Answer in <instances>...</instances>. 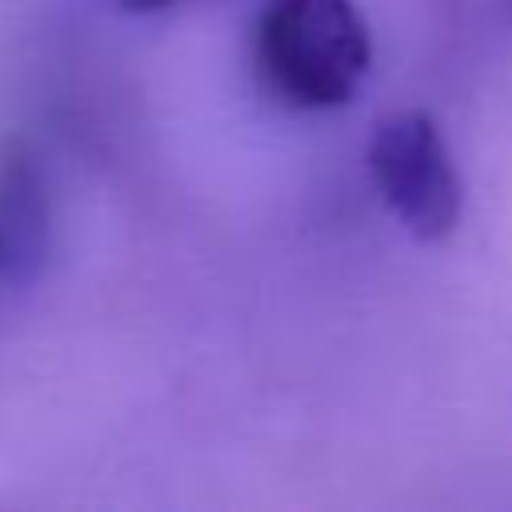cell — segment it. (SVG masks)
Instances as JSON below:
<instances>
[{
  "label": "cell",
  "instance_id": "obj_1",
  "mask_svg": "<svg viewBox=\"0 0 512 512\" xmlns=\"http://www.w3.org/2000/svg\"><path fill=\"white\" fill-rule=\"evenodd\" d=\"M256 64L288 104H348L372 64V36L352 0H268L256 16Z\"/></svg>",
  "mask_w": 512,
  "mask_h": 512
},
{
  "label": "cell",
  "instance_id": "obj_2",
  "mask_svg": "<svg viewBox=\"0 0 512 512\" xmlns=\"http://www.w3.org/2000/svg\"><path fill=\"white\" fill-rule=\"evenodd\" d=\"M368 172L416 240L440 244L456 232L464 212V184L440 124L428 112L400 108L384 116L368 140Z\"/></svg>",
  "mask_w": 512,
  "mask_h": 512
},
{
  "label": "cell",
  "instance_id": "obj_3",
  "mask_svg": "<svg viewBox=\"0 0 512 512\" xmlns=\"http://www.w3.org/2000/svg\"><path fill=\"white\" fill-rule=\"evenodd\" d=\"M52 244V184L24 136L0 144V292L28 288Z\"/></svg>",
  "mask_w": 512,
  "mask_h": 512
},
{
  "label": "cell",
  "instance_id": "obj_4",
  "mask_svg": "<svg viewBox=\"0 0 512 512\" xmlns=\"http://www.w3.org/2000/svg\"><path fill=\"white\" fill-rule=\"evenodd\" d=\"M180 4H192V0H120V8H128V12H164V8H180Z\"/></svg>",
  "mask_w": 512,
  "mask_h": 512
},
{
  "label": "cell",
  "instance_id": "obj_5",
  "mask_svg": "<svg viewBox=\"0 0 512 512\" xmlns=\"http://www.w3.org/2000/svg\"><path fill=\"white\" fill-rule=\"evenodd\" d=\"M508 16H512V0H508Z\"/></svg>",
  "mask_w": 512,
  "mask_h": 512
}]
</instances>
